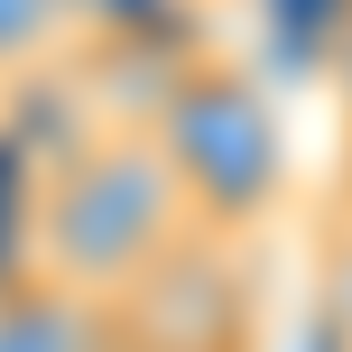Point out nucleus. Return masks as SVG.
I'll return each instance as SVG.
<instances>
[{"label":"nucleus","mask_w":352,"mask_h":352,"mask_svg":"<svg viewBox=\"0 0 352 352\" xmlns=\"http://www.w3.org/2000/svg\"><path fill=\"white\" fill-rule=\"evenodd\" d=\"M316 324L334 334V352H352V176L316 223Z\"/></svg>","instance_id":"obj_4"},{"label":"nucleus","mask_w":352,"mask_h":352,"mask_svg":"<svg viewBox=\"0 0 352 352\" xmlns=\"http://www.w3.org/2000/svg\"><path fill=\"white\" fill-rule=\"evenodd\" d=\"M324 93H334V111H343V130H352V0H343L334 37H324Z\"/></svg>","instance_id":"obj_7"},{"label":"nucleus","mask_w":352,"mask_h":352,"mask_svg":"<svg viewBox=\"0 0 352 352\" xmlns=\"http://www.w3.org/2000/svg\"><path fill=\"white\" fill-rule=\"evenodd\" d=\"M148 130V148L167 158L176 195H186L195 232L213 241H250L269 213L287 204V111L232 56H186L148 84V102L130 111Z\"/></svg>","instance_id":"obj_2"},{"label":"nucleus","mask_w":352,"mask_h":352,"mask_svg":"<svg viewBox=\"0 0 352 352\" xmlns=\"http://www.w3.org/2000/svg\"><path fill=\"white\" fill-rule=\"evenodd\" d=\"M19 241H28V260H19L28 278H47V287H65V297L121 316L176 250L195 241V213H186V195H176L167 158L148 148V130L140 121H102V130H84L65 158L37 167Z\"/></svg>","instance_id":"obj_1"},{"label":"nucleus","mask_w":352,"mask_h":352,"mask_svg":"<svg viewBox=\"0 0 352 352\" xmlns=\"http://www.w3.org/2000/svg\"><path fill=\"white\" fill-rule=\"evenodd\" d=\"M0 352H121V324L65 287L10 269L0 278Z\"/></svg>","instance_id":"obj_3"},{"label":"nucleus","mask_w":352,"mask_h":352,"mask_svg":"<svg viewBox=\"0 0 352 352\" xmlns=\"http://www.w3.org/2000/svg\"><path fill=\"white\" fill-rule=\"evenodd\" d=\"M74 37H148L167 19V0H65Z\"/></svg>","instance_id":"obj_6"},{"label":"nucleus","mask_w":352,"mask_h":352,"mask_svg":"<svg viewBox=\"0 0 352 352\" xmlns=\"http://www.w3.org/2000/svg\"><path fill=\"white\" fill-rule=\"evenodd\" d=\"M74 47L65 0H0V84H28Z\"/></svg>","instance_id":"obj_5"}]
</instances>
